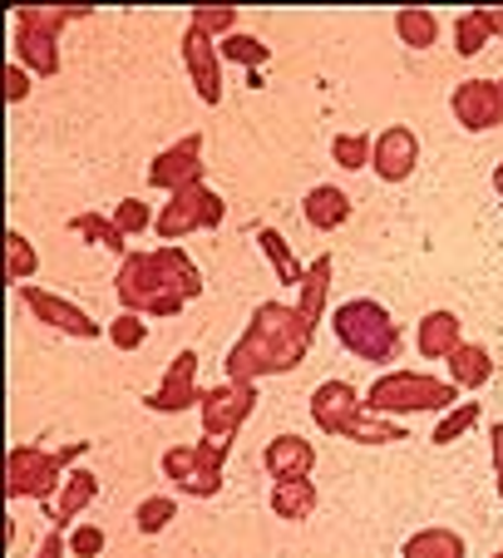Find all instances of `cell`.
Instances as JSON below:
<instances>
[{"label": "cell", "instance_id": "1", "mask_svg": "<svg viewBox=\"0 0 503 558\" xmlns=\"http://www.w3.org/2000/svg\"><path fill=\"white\" fill-rule=\"evenodd\" d=\"M316 327L296 312L292 302H262L252 312V327L242 331V341L228 351V380H267L296 371L311 351Z\"/></svg>", "mask_w": 503, "mask_h": 558}, {"label": "cell", "instance_id": "2", "mask_svg": "<svg viewBox=\"0 0 503 558\" xmlns=\"http://www.w3.org/2000/svg\"><path fill=\"white\" fill-rule=\"evenodd\" d=\"M114 292L124 312L138 316H179L188 302L203 296V272L183 247H154V253H128L114 277Z\"/></svg>", "mask_w": 503, "mask_h": 558}, {"label": "cell", "instance_id": "3", "mask_svg": "<svg viewBox=\"0 0 503 558\" xmlns=\"http://www.w3.org/2000/svg\"><path fill=\"white\" fill-rule=\"evenodd\" d=\"M464 390L454 386L450 376H430V371H385V376L370 380L366 390V405L380 415H395V421H405V415H434L440 421L444 411H454L459 405Z\"/></svg>", "mask_w": 503, "mask_h": 558}, {"label": "cell", "instance_id": "4", "mask_svg": "<svg viewBox=\"0 0 503 558\" xmlns=\"http://www.w3.org/2000/svg\"><path fill=\"white\" fill-rule=\"evenodd\" d=\"M331 331L335 341L360 361H376V366H395L400 351H405V337H400L395 316L376 302V296H351L331 312Z\"/></svg>", "mask_w": 503, "mask_h": 558}, {"label": "cell", "instance_id": "5", "mask_svg": "<svg viewBox=\"0 0 503 558\" xmlns=\"http://www.w3.org/2000/svg\"><path fill=\"white\" fill-rule=\"evenodd\" d=\"M89 454V440H74L64 450H45V445H15L5 454V495L11 499H35V505H50L60 495L64 474L74 460Z\"/></svg>", "mask_w": 503, "mask_h": 558}, {"label": "cell", "instance_id": "6", "mask_svg": "<svg viewBox=\"0 0 503 558\" xmlns=\"http://www.w3.org/2000/svg\"><path fill=\"white\" fill-rule=\"evenodd\" d=\"M79 5H21L15 11V64H25V70L35 74V80H54L60 74V31L70 21H79Z\"/></svg>", "mask_w": 503, "mask_h": 558}, {"label": "cell", "instance_id": "7", "mask_svg": "<svg viewBox=\"0 0 503 558\" xmlns=\"http://www.w3.org/2000/svg\"><path fill=\"white\" fill-rule=\"evenodd\" d=\"M232 445L222 440H198V445H179L163 454V480L179 485V495L193 499H212L222 489V464H228Z\"/></svg>", "mask_w": 503, "mask_h": 558}, {"label": "cell", "instance_id": "8", "mask_svg": "<svg viewBox=\"0 0 503 558\" xmlns=\"http://www.w3.org/2000/svg\"><path fill=\"white\" fill-rule=\"evenodd\" d=\"M222 218H228L222 198L208 189V183H203V189L173 193V198L163 203V213L154 218V232L163 238V247H179L183 238H193V232H212V228H222Z\"/></svg>", "mask_w": 503, "mask_h": 558}, {"label": "cell", "instance_id": "9", "mask_svg": "<svg viewBox=\"0 0 503 558\" xmlns=\"http://www.w3.org/2000/svg\"><path fill=\"white\" fill-rule=\"evenodd\" d=\"M252 411H257V386L252 380H222V386L203 390V440L232 445V435L252 421Z\"/></svg>", "mask_w": 503, "mask_h": 558}, {"label": "cell", "instance_id": "10", "mask_svg": "<svg viewBox=\"0 0 503 558\" xmlns=\"http://www.w3.org/2000/svg\"><path fill=\"white\" fill-rule=\"evenodd\" d=\"M21 292V302L30 306L35 316H40L50 331H60V337H74V341H99L105 337V327H99L95 316L84 312V306H74L70 296H60V292H45V287H15Z\"/></svg>", "mask_w": 503, "mask_h": 558}, {"label": "cell", "instance_id": "11", "mask_svg": "<svg viewBox=\"0 0 503 558\" xmlns=\"http://www.w3.org/2000/svg\"><path fill=\"white\" fill-rule=\"evenodd\" d=\"M148 183L163 189L168 198H173V193H188V189H203V134H188L173 148H163V154L148 163Z\"/></svg>", "mask_w": 503, "mask_h": 558}, {"label": "cell", "instance_id": "12", "mask_svg": "<svg viewBox=\"0 0 503 558\" xmlns=\"http://www.w3.org/2000/svg\"><path fill=\"white\" fill-rule=\"evenodd\" d=\"M183 70H188V80H193L203 105L218 109L222 105V54H218V40L203 35L198 25L183 31Z\"/></svg>", "mask_w": 503, "mask_h": 558}, {"label": "cell", "instance_id": "13", "mask_svg": "<svg viewBox=\"0 0 503 558\" xmlns=\"http://www.w3.org/2000/svg\"><path fill=\"white\" fill-rule=\"evenodd\" d=\"M450 109L459 119V129L469 134H489V129L503 124V95H499V80H464L454 85Z\"/></svg>", "mask_w": 503, "mask_h": 558}, {"label": "cell", "instance_id": "14", "mask_svg": "<svg viewBox=\"0 0 503 558\" xmlns=\"http://www.w3.org/2000/svg\"><path fill=\"white\" fill-rule=\"evenodd\" d=\"M419 169V134L409 124H390L376 134V158H370V173L380 183H405Z\"/></svg>", "mask_w": 503, "mask_h": 558}, {"label": "cell", "instance_id": "15", "mask_svg": "<svg viewBox=\"0 0 503 558\" xmlns=\"http://www.w3.org/2000/svg\"><path fill=\"white\" fill-rule=\"evenodd\" d=\"M148 411H163V415H179V411H193L203 405V386H198V351H179L173 366H168L163 386L148 396Z\"/></svg>", "mask_w": 503, "mask_h": 558}, {"label": "cell", "instance_id": "16", "mask_svg": "<svg viewBox=\"0 0 503 558\" xmlns=\"http://www.w3.org/2000/svg\"><path fill=\"white\" fill-rule=\"evenodd\" d=\"M360 390L351 386V380H321V386L311 390V421L321 425V435H335L341 440V430H346V421L360 411Z\"/></svg>", "mask_w": 503, "mask_h": 558}, {"label": "cell", "instance_id": "17", "mask_svg": "<svg viewBox=\"0 0 503 558\" xmlns=\"http://www.w3.org/2000/svg\"><path fill=\"white\" fill-rule=\"evenodd\" d=\"M95 499H99V480H95V474H89V470H70V474H64V485H60V495L45 505V514L54 519V529H64V534H70Z\"/></svg>", "mask_w": 503, "mask_h": 558}, {"label": "cell", "instance_id": "18", "mask_svg": "<svg viewBox=\"0 0 503 558\" xmlns=\"http://www.w3.org/2000/svg\"><path fill=\"white\" fill-rule=\"evenodd\" d=\"M262 464H267V474H272V480H311L316 445L302 440V435H277V440H267Z\"/></svg>", "mask_w": 503, "mask_h": 558}, {"label": "cell", "instance_id": "19", "mask_svg": "<svg viewBox=\"0 0 503 558\" xmlns=\"http://www.w3.org/2000/svg\"><path fill=\"white\" fill-rule=\"evenodd\" d=\"M351 213H356V203H351L346 189H335V183H316V189H306V198H302V218L311 222L316 232L346 228Z\"/></svg>", "mask_w": 503, "mask_h": 558}, {"label": "cell", "instance_id": "20", "mask_svg": "<svg viewBox=\"0 0 503 558\" xmlns=\"http://www.w3.org/2000/svg\"><path fill=\"white\" fill-rule=\"evenodd\" d=\"M459 347H464V327H459V316L454 312H425L419 316L415 351L425 361H450Z\"/></svg>", "mask_w": 503, "mask_h": 558}, {"label": "cell", "instance_id": "21", "mask_svg": "<svg viewBox=\"0 0 503 558\" xmlns=\"http://www.w3.org/2000/svg\"><path fill=\"white\" fill-rule=\"evenodd\" d=\"M331 277H335V257L321 253L316 263H306V277L302 287H296V312L311 322V327H321V316H326V302H331Z\"/></svg>", "mask_w": 503, "mask_h": 558}, {"label": "cell", "instance_id": "22", "mask_svg": "<svg viewBox=\"0 0 503 558\" xmlns=\"http://www.w3.org/2000/svg\"><path fill=\"white\" fill-rule=\"evenodd\" d=\"M267 505H272L277 519H286V524H302V519L316 514V505H321V489H316V480H272V495H267Z\"/></svg>", "mask_w": 503, "mask_h": 558}, {"label": "cell", "instance_id": "23", "mask_svg": "<svg viewBox=\"0 0 503 558\" xmlns=\"http://www.w3.org/2000/svg\"><path fill=\"white\" fill-rule=\"evenodd\" d=\"M444 371H450V380L464 390V396H479V390L493 380V356H489V347H479V341H464V347L444 361Z\"/></svg>", "mask_w": 503, "mask_h": 558}, {"label": "cell", "instance_id": "24", "mask_svg": "<svg viewBox=\"0 0 503 558\" xmlns=\"http://www.w3.org/2000/svg\"><path fill=\"white\" fill-rule=\"evenodd\" d=\"M341 440H351V445H395V440H409V430H405V421H395V415H380V411H370V405H360V411L346 421Z\"/></svg>", "mask_w": 503, "mask_h": 558}, {"label": "cell", "instance_id": "25", "mask_svg": "<svg viewBox=\"0 0 503 558\" xmlns=\"http://www.w3.org/2000/svg\"><path fill=\"white\" fill-rule=\"evenodd\" d=\"M400 558H469V544H464L454 529H415V534L400 544Z\"/></svg>", "mask_w": 503, "mask_h": 558}, {"label": "cell", "instance_id": "26", "mask_svg": "<svg viewBox=\"0 0 503 558\" xmlns=\"http://www.w3.org/2000/svg\"><path fill=\"white\" fill-rule=\"evenodd\" d=\"M257 247H262V257L272 263V272H277V282L282 287H302V277H306V263H296V253L286 247V238L277 228H257Z\"/></svg>", "mask_w": 503, "mask_h": 558}, {"label": "cell", "instance_id": "27", "mask_svg": "<svg viewBox=\"0 0 503 558\" xmlns=\"http://www.w3.org/2000/svg\"><path fill=\"white\" fill-rule=\"evenodd\" d=\"M70 232H79L84 243H99V247H109V253L128 257V232L119 228L109 213H74V218H70Z\"/></svg>", "mask_w": 503, "mask_h": 558}, {"label": "cell", "instance_id": "28", "mask_svg": "<svg viewBox=\"0 0 503 558\" xmlns=\"http://www.w3.org/2000/svg\"><path fill=\"white\" fill-rule=\"evenodd\" d=\"M395 35L409 50H430V45L440 40V15L425 11V5H409V11L395 15Z\"/></svg>", "mask_w": 503, "mask_h": 558}, {"label": "cell", "instance_id": "29", "mask_svg": "<svg viewBox=\"0 0 503 558\" xmlns=\"http://www.w3.org/2000/svg\"><path fill=\"white\" fill-rule=\"evenodd\" d=\"M370 158H376V134H360V129H346V134L331 138V163L346 173H360L370 169Z\"/></svg>", "mask_w": 503, "mask_h": 558}, {"label": "cell", "instance_id": "30", "mask_svg": "<svg viewBox=\"0 0 503 558\" xmlns=\"http://www.w3.org/2000/svg\"><path fill=\"white\" fill-rule=\"evenodd\" d=\"M35 267H40V253H35V243L25 238L21 228H5V282L30 287Z\"/></svg>", "mask_w": 503, "mask_h": 558}, {"label": "cell", "instance_id": "31", "mask_svg": "<svg viewBox=\"0 0 503 558\" xmlns=\"http://www.w3.org/2000/svg\"><path fill=\"white\" fill-rule=\"evenodd\" d=\"M218 54L222 64H242V70H252V80H257V70H262L267 60H272V50H267L257 35H228V40H218Z\"/></svg>", "mask_w": 503, "mask_h": 558}, {"label": "cell", "instance_id": "32", "mask_svg": "<svg viewBox=\"0 0 503 558\" xmlns=\"http://www.w3.org/2000/svg\"><path fill=\"white\" fill-rule=\"evenodd\" d=\"M479 415H483V401H459L454 411H444L440 421H434V435L430 440L434 445H454V440H464V435L479 425Z\"/></svg>", "mask_w": 503, "mask_h": 558}, {"label": "cell", "instance_id": "33", "mask_svg": "<svg viewBox=\"0 0 503 558\" xmlns=\"http://www.w3.org/2000/svg\"><path fill=\"white\" fill-rule=\"evenodd\" d=\"M489 25H483V15L479 11H464V15H454V54L459 60H474L479 50H489Z\"/></svg>", "mask_w": 503, "mask_h": 558}, {"label": "cell", "instance_id": "34", "mask_svg": "<svg viewBox=\"0 0 503 558\" xmlns=\"http://www.w3.org/2000/svg\"><path fill=\"white\" fill-rule=\"evenodd\" d=\"M134 519H138V534H163L173 519H179V499L173 495H148V499H138V509H134Z\"/></svg>", "mask_w": 503, "mask_h": 558}, {"label": "cell", "instance_id": "35", "mask_svg": "<svg viewBox=\"0 0 503 558\" xmlns=\"http://www.w3.org/2000/svg\"><path fill=\"white\" fill-rule=\"evenodd\" d=\"M105 337L114 341L119 351H138V347H144V341H148V322H144V316H138V312H119L114 322H109V327H105Z\"/></svg>", "mask_w": 503, "mask_h": 558}, {"label": "cell", "instance_id": "36", "mask_svg": "<svg viewBox=\"0 0 503 558\" xmlns=\"http://www.w3.org/2000/svg\"><path fill=\"white\" fill-rule=\"evenodd\" d=\"M188 25H198V31L212 35V40H218V35L228 40V35H237V11H228V5H198Z\"/></svg>", "mask_w": 503, "mask_h": 558}, {"label": "cell", "instance_id": "37", "mask_svg": "<svg viewBox=\"0 0 503 558\" xmlns=\"http://www.w3.org/2000/svg\"><path fill=\"white\" fill-rule=\"evenodd\" d=\"M109 218H114L119 228L128 232V238H138V232H144V228H154V218H158V213H148V203H138V198H124L114 213H109Z\"/></svg>", "mask_w": 503, "mask_h": 558}, {"label": "cell", "instance_id": "38", "mask_svg": "<svg viewBox=\"0 0 503 558\" xmlns=\"http://www.w3.org/2000/svg\"><path fill=\"white\" fill-rule=\"evenodd\" d=\"M70 554L74 558H99L105 554V529H95L89 519H79V524L70 529Z\"/></svg>", "mask_w": 503, "mask_h": 558}, {"label": "cell", "instance_id": "39", "mask_svg": "<svg viewBox=\"0 0 503 558\" xmlns=\"http://www.w3.org/2000/svg\"><path fill=\"white\" fill-rule=\"evenodd\" d=\"M30 80L35 74L25 70V64H5V74H0V85H5V105H25V99H30Z\"/></svg>", "mask_w": 503, "mask_h": 558}, {"label": "cell", "instance_id": "40", "mask_svg": "<svg viewBox=\"0 0 503 558\" xmlns=\"http://www.w3.org/2000/svg\"><path fill=\"white\" fill-rule=\"evenodd\" d=\"M489 454H493V489L503 499V421L489 425Z\"/></svg>", "mask_w": 503, "mask_h": 558}, {"label": "cell", "instance_id": "41", "mask_svg": "<svg viewBox=\"0 0 503 558\" xmlns=\"http://www.w3.org/2000/svg\"><path fill=\"white\" fill-rule=\"evenodd\" d=\"M64 554H70V534H64V529H50L45 544L35 548V558H64Z\"/></svg>", "mask_w": 503, "mask_h": 558}, {"label": "cell", "instance_id": "42", "mask_svg": "<svg viewBox=\"0 0 503 558\" xmlns=\"http://www.w3.org/2000/svg\"><path fill=\"white\" fill-rule=\"evenodd\" d=\"M479 15H483V25H489L493 40H503V11H489V5H479Z\"/></svg>", "mask_w": 503, "mask_h": 558}, {"label": "cell", "instance_id": "43", "mask_svg": "<svg viewBox=\"0 0 503 558\" xmlns=\"http://www.w3.org/2000/svg\"><path fill=\"white\" fill-rule=\"evenodd\" d=\"M493 193L503 198V158H499V169H493Z\"/></svg>", "mask_w": 503, "mask_h": 558}, {"label": "cell", "instance_id": "44", "mask_svg": "<svg viewBox=\"0 0 503 558\" xmlns=\"http://www.w3.org/2000/svg\"><path fill=\"white\" fill-rule=\"evenodd\" d=\"M499 95H503V80H499Z\"/></svg>", "mask_w": 503, "mask_h": 558}, {"label": "cell", "instance_id": "45", "mask_svg": "<svg viewBox=\"0 0 503 558\" xmlns=\"http://www.w3.org/2000/svg\"><path fill=\"white\" fill-rule=\"evenodd\" d=\"M493 558H503V548H499V554H493Z\"/></svg>", "mask_w": 503, "mask_h": 558}]
</instances>
